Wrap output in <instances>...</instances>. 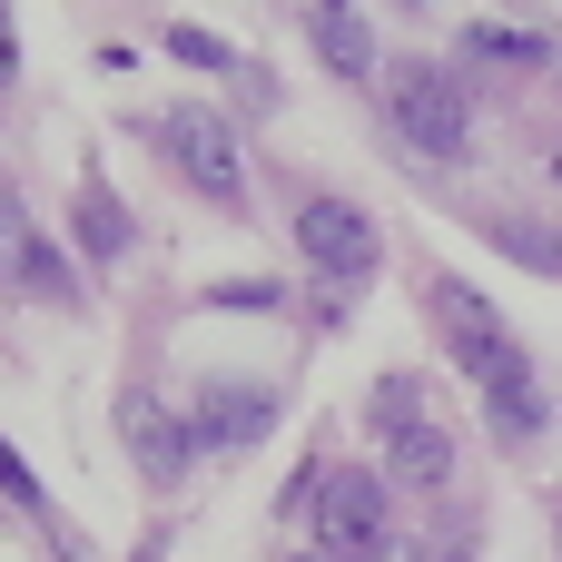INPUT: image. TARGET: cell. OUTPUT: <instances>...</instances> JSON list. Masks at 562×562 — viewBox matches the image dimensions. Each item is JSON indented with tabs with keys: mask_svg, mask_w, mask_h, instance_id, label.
<instances>
[{
	"mask_svg": "<svg viewBox=\"0 0 562 562\" xmlns=\"http://www.w3.org/2000/svg\"><path fill=\"white\" fill-rule=\"evenodd\" d=\"M435 326H445L454 366H464L484 395H494V385H514V375H533V366H524V346L504 336V316H494V306H484L464 277H435Z\"/></svg>",
	"mask_w": 562,
	"mask_h": 562,
	"instance_id": "cell-1",
	"label": "cell"
},
{
	"mask_svg": "<svg viewBox=\"0 0 562 562\" xmlns=\"http://www.w3.org/2000/svg\"><path fill=\"white\" fill-rule=\"evenodd\" d=\"M158 138H168V158H178V178H188L198 198L247 207V148H237V128H227L217 109H168Z\"/></svg>",
	"mask_w": 562,
	"mask_h": 562,
	"instance_id": "cell-2",
	"label": "cell"
},
{
	"mask_svg": "<svg viewBox=\"0 0 562 562\" xmlns=\"http://www.w3.org/2000/svg\"><path fill=\"white\" fill-rule=\"evenodd\" d=\"M395 138L425 148V158H464V148H474V109H464V89H454L445 69L405 59V69H395Z\"/></svg>",
	"mask_w": 562,
	"mask_h": 562,
	"instance_id": "cell-3",
	"label": "cell"
},
{
	"mask_svg": "<svg viewBox=\"0 0 562 562\" xmlns=\"http://www.w3.org/2000/svg\"><path fill=\"white\" fill-rule=\"evenodd\" d=\"M296 247L326 267V286H356V277H375V217L356 207V198H306L296 207Z\"/></svg>",
	"mask_w": 562,
	"mask_h": 562,
	"instance_id": "cell-4",
	"label": "cell"
},
{
	"mask_svg": "<svg viewBox=\"0 0 562 562\" xmlns=\"http://www.w3.org/2000/svg\"><path fill=\"white\" fill-rule=\"evenodd\" d=\"M119 425H128V454H138V474H148V484H178V464H188V454H207V445H198V425H178L148 385H128V395H119Z\"/></svg>",
	"mask_w": 562,
	"mask_h": 562,
	"instance_id": "cell-5",
	"label": "cell"
},
{
	"mask_svg": "<svg viewBox=\"0 0 562 562\" xmlns=\"http://www.w3.org/2000/svg\"><path fill=\"white\" fill-rule=\"evenodd\" d=\"M395 514H385V474H366V464H336L326 484H316V533H326V553L336 543H366V533H385Z\"/></svg>",
	"mask_w": 562,
	"mask_h": 562,
	"instance_id": "cell-6",
	"label": "cell"
},
{
	"mask_svg": "<svg viewBox=\"0 0 562 562\" xmlns=\"http://www.w3.org/2000/svg\"><path fill=\"white\" fill-rule=\"evenodd\" d=\"M188 425H198V445H227V454H247V445H267V425H277V395H267V385H207V405H198Z\"/></svg>",
	"mask_w": 562,
	"mask_h": 562,
	"instance_id": "cell-7",
	"label": "cell"
},
{
	"mask_svg": "<svg viewBox=\"0 0 562 562\" xmlns=\"http://www.w3.org/2000/svg\"><path fill=\"white\" fill-rule=\"evenodd\" d=\"M306 40H316V59H326L336 79H366V69H375V30H366L356 0H306Z\"/></svg>",
	"mask_w": 562,
	"mask_h": 562,
	"instance_id": "cell-8",
	"label": "cell"
},
{
	"mask_svg": "<svg viewBox=\"0 0 562 562\" xmlns=\"http://www.w3.org/2000/svg\"><path fill=\"white\" fill-rule=\"evenodd\" d=\"M385 474H395V484H425V494H435V484H454V435H445L435 415L395 425V435H385Z\"/></svg>",
	"mask_w": 562,
	"mask_h": 562,
	"instance_id": "cell-9",
	"label": "cell"
},
{
	"mask_svg": "<svg viewBox=\"0 0 562 562\" xmlns=\"http://www.w3.org/2000/svg\"><path fill=\"white\" fill-rule=\"evenodd\" d=\"M464 59H504V69H533V59H553V40H543V30H514V20H474V30H464Z\"/></svg>",
	"mask_w": 562,
	"mask_h": 562,
	"instance_id": "cell-10",
	"label": "cell"
},
{
	"mask_svg": "<svg viewBox=\"0 0 562 562\" xmlns=\"http://www.w3.org/2000/svg\"><path fill=\"white\" fill-rule=\"evenodd\" d=\"M79 247H89L99 267H119V257H128V207H119L109 188H79Z\"/></svg>",
	"mask_w": 562,
	"mask_h": 562,
	"instance_id": "cell-11",
	"label": "cell"
},
{
	"mask_svg": "<svg viewBox=\"0 0 562 562\" xmlns=\"http://www.w3.org/2000/svg\"><path fill=\"white\" fill-rule=\"evenodd\" d=\"M484 415H494V435H504V445H533V435H543V385H533V375H514V385H494V395H484Z\"/></svg>",
	"mask_w": 562,
	"mask_h": 562,
	"instance_id": "cell-12",
	"label": "cell"
},
{
	"mask_svg": "<svg viewBox=\"0 0 562 562\" xmlns=\"http://www.w3.org/2000/svg\"><path fill=\"white\" fill-rule=\"evenodd\" d=\"M20 286H30V296H49V306H79V277H69V257H59L49 237H30V257H20Z\"/></svg>",
	"mask_w": 562,
	"mask_h": 562,
	"instance_id": "cell-13",
	"label": "cell"
},
{
	"mask_svg": "<svg viewBox=\"0 0 562 562\" xmlns=\"http://www.w3.org/2000/svg\"><path fill=\"white\" fill-rule=\"evenodd\" d=\"M207 306H227V316H277V306H286V286H277V277H227Z\"/></svg>",
	"mask_w": 562,
	"mask_h": 562,
	"instance_id": "cell-14",
	"label": "cell"
},
{
	"mask_svg": "<svg viewBox=\"0 0 562 562\" xmlns=\"http://www.w3.org/2000/svg\"><path fill=\"white\" fill-rule=\"evenodd\" d=\"M168 59H188V69H237V49H227L217 30H188V20L168 30Z\"/></svg>",
	"mask_w": 562,
	"mask_h": 562,
	"instance_id": "cell-15",
	"label": "cell"
},
{
	"mask_svg": "<svg viewBox=\"0 0 562 562\" xmlns=\"http://www.w3.org/2000/svg\"><path fill=\"white\" fill-rule=\"evenodd\" d=\"M415 415H425V385H415V375H385V385H375V425L395 435V425H415Z\"/></svg>",
	"mask_w": 562,
	"mask_h": 562,
	"instance_id": "cell-16",
	"label": "cell"
},
{
	"mask_svg": "<svg viewBox=\"0 0 562 562\" xmlns=\"http://www.w3.org/2000/svg\"><path fill=\"white\" fill-rule=\"evenodd\" d=\"M20 257H30V217H20V198L0 188V286H20Z\"/></svg>",
	"mask_w": 562,
	"mask_h": 562,
	"instance_id": "cell-17",
	"label": "cell"
},
{
	"mask_svg": "<svg viewBox=\"0 0 562 562\" xmlns=\"http://www.w3.org/2000/svg\"><path fill=\"white\" fill-rule=\"evenodd\" d=\"M0 494H10V504H20V514H40V474H30V464H20V454H10V445H0Z\"/></svg>",
	"mask_w": 562,
	"mask_h": 562,
	"instance_id": "cell-18",
	"label": "cell"
},
{
	"mask_svg": "<svg viewBox=\"0 0 562 562\" xmlns=\"http://www.w3.org/2000/svg\"><path fill=\"white\" fill-rule=\"evenodd\" d=\"M10 69H20V40H10V0H0V89H10Z\"/></svg>",
	"mask_w": 562,
	"mask_h": 562,
	"instance_id": "cell-19",
	"label": "cell"
},
{
	"mask_svg": "<svg viewBox=\"0 0 562 562\" xmlns=\"http://www.w3.org/2000/svg\"><path fill=\"white\" fill-rule=\"evenodd\" d=\"M445 562H474V543H445Z\"/></svg>",
	"mask_w": 562,
	"mask_h": 562,
	"instance_id": "cell-20",
	"label": "cell"
},
{
	"mask_svg": "<svg viewBox=\"0 0 562 562\" xmlns=\"http://www.w3.org/2000/svg\"><path fill=\"white\" fill-rule=\"evenodd\" d=\"M286 562H326V553H286Z\"/></svg>",
	"mask_w": 562,
	"mask_h": 562,
	"instance_id": "cell-21",
	"label": "cell"
},
{
	"mask_svg": "<svg viewBox=\"0 0 562 562\" xmlns=\"http://www.w3.org/2000/svg\"><path fill=\"white\" fill-rule=\"evenodd\" d=\"M553 188H562V148H553Z\"/></svg>",
	"mask_w": 562,
	"mask_h": 562,
	"instance_id": "cell-22",
	"label": "cell"
},
{
	"mask_svg": "<svg viewBox=\"0 0 562 562\" xmlns=\"http://www.w3.org/2000/svg\"><path fill=\"white\" fill-rule=\"evenodd\" d=\"M553 533H562V504H553Z\"/></svg>",
	"mask_w": 562,
	"mask_h": 562,
	"instance_id": "cell-23",
	"label": "cell"
}]
</instances>
